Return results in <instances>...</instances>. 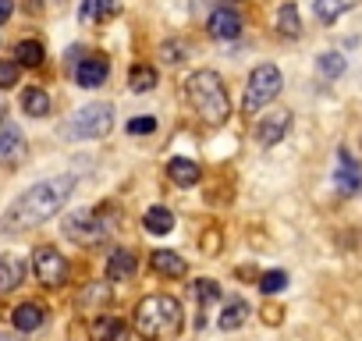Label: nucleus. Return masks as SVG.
I'll return each instance as SVG.
<instances>
[{"instance_id": "f257e3e1", "label": "nucleus", "mask_w": 362, "mask_h": 341, "mask_svg": "<svg viewBox=\"0 0 362 341\" xmlns=\"http://www.w3.org/2000/svg\"><path fill=\"white\" fill-rule=\"evenodd\" d=\"M71 192H75V175H57V178H47V182L25 189L8 207V214L0 217V231H4V235H18V231H29V228L47 224L54 214L64 210V203L71 200Z\"/></svg>"}, {"instance_id": "f03ea898", "label": "nucleus", "mask_w": 362, "mask_h": 341, "mask_svg": "<svg viewBox=\"0 0 362 341\" xmlns=\"http://www.w3.org/2000/svg\"><path fill=\"white\" fill-rule=\"evenodd\" d=\"M185 327V313L174 295H146L135 306V334L142 341H174Z\"/></svg>"}, {"instance_id": "7ed1b4c3", "label": "nucleus", "mask_w": 362, "mask_h": 341, "mask_svg": "<svg viewBox=\"0 0 362 341\" xmlns=\"http://www.w3.org/2000/svg\"><path fill=\"white\" fill-rule=\"evenodd\" d=\"M185 93L192 100V107L199 110V117L206 125H224L231 117V103H228V89L221 82L217 71L203 68V71H192L189 82H185Z\"/></svg>"}, {"instance_id": "20e7f679", "label": "nucleus", "mask_w": 362, "mask_h": 341, "mask_svg": "<svg viewBox=\"0 0 362 341\" xmlns=\"http://www.w3.org/2000/svg\"><path fill=\"white\" fill-rule=\"evenodd\" d=\"M284 89V75L274 68V64H259L252 75H249V86H245V114H259L270 100H277V93Z\"/></svg>"}, {"instance_id": "39448f33", "label": "nucleus", "mask_w": 362, "mask_h": 341, "mask_svg": "<svg viewBox=\"0 0 362 341\" xmlns=\"http://www.w3.org/2000/svg\"><path fill=\"white\" fill-rule=\"evenodd\" d=\"M110 125H114L110 103H89V107H82V110L64 125V135H71V139H100V135L110 132Z\"/></svg>"}, {"instance_id": "423d86ee", "label": "nucleus", "mask_w": 362, "mask_h": 341, "mask_svg": "<svg viewBox=\"0 0 362 341\" xmlns=\"http://www.w3.org/2000/svg\"><path fill=\"white\" fill-rule=\"evenodd\" d=\"M107 231H110V224H107V214H103V210H100V214L78 210V214H71V217L64 221V235H68L71 242H78V245H93V242H100Z\"/></svg>"}, {"instance_id": "0eeeda50", "label": "nucleus", "mask_w": 362, "mask_h": 341, "mask_svg": "<svg viewBox=\"0 0 362 341\" xmlns=\"http://www.w3.org/2000/svg\"><path fill=\"white\" fill-rule=\"evenodd\" d=\"M33 274H36L40 284L61 288V284L68 281V260H64L54 245H40V249L33 253Z\"/></svg>"}, {"instance_id": "6e6552de", "label": "nucleus", "mask_w": 362, "mask_h": 341, "mask_svg": "<svg viewBox=\"0 0 362 341\" xmlns=\"http://www.w3.org/2000/svg\"><path fill=\"white\" fill-rule=\"evenodd\" d=\"M288 128H291V110H288V107H277V110L263 114V121H259V128H256V139H259L263 146H277V142L288 135Z\"/></svg>"}, {"instance_id": "1a4fd4ad", "label": "nucleus", "mask_w": 362, "mask_h": 341, "mask_svg": "<svg viewBox=\"0 0 362 341\" xmlns=\"http://www.w3.org/2000/svg\"><path fill=\"white\" fill-rule=\"evenodd\" d=\"M107 75H110V64H107V57H100V54H89V57L78 61V68H75V82H78L82 89L103 86Z\"/></svg>"}, {"instance_id": "9d476101", "label": "nucleus", "mask_w": 362, "mask_h": 341, "mask_svg": "<svg viewBox=\"0 0 362 341\" xmlns=\"http://www.w3.org/2000/svg\"><path fill=\"white\" fill-rule=\"evenodd\" d=\"M22 281H25V260L15 256V253H4L0 256V295L15 291Z\"/></svg>"}, {"instance_id": "9b49d317", "label": "nucleus", "mask_w": 362, "mask_h": 341, "mask_svg": "<svg viewBox=\"0 0 362 341\" xmlns=\"http://www.w3.org/2000/svg\"><path fill=\"white\" fill-rule=\"evenodd\" d=\"M11 323H15V330L33 334V330H40V327L47 323V309H43L40 302H22V306H15Z\"/></svg>"}, {"instance_id": "f8f14e48", "label": "nucleus", "mask_w": 362, "mask_h": 341, "mask_svg": "<svg viewBox=\"0 0 362 341\" xmlns=\"http://www.w3.org/2000/svg\"><path fill=\"white\" fill-rule=\"evenodd\" d=\"M210 33H214L217 40H235V36H242V15L231 11V8H217V11L210 15Z\"/></svg>"}, {"instance_id": "ddd939ff", "label": "nucleus", "mask_w": 362, "mask_h": 341, "mask_svg": "<svg viewBox=\"0 0 362 341\" xmlns=\"http://www.w3.org/2000/svg\"><path fill=\"white\" fill-rule=\"evenodd\" d=\"M199 163L196 160H189V156H174L170 163H167V178L174 182V185H181V189H192L196 182H199Z\"/></svg>"}, {"instance_id": "4468645a", "label": "nucleus", "mask_w": 362, "mask_h": 341, "mask_svg": "<svg viewBox=\"0 0 362 341\" xmlns=\"http://www.w3.org/2000/svg\"><path fill=\"white\" fill-rule=\"evenodd\" d=\"M149 263H153V270L163 274V277H185V274H189L185 256H177L174 249H156V253L149 256Z\"/></svg>"}, {"instance_id": "2eb2a0df", "label": "nucleus", "mask_w": 362, "mask_h": 341, "mask_svg": "<svg viewBox=\"0 0 362 341\" xmlns=\"http://www.w3.org/2000/svg\"><path fill=\"white\" fill-rule=\"evenodd\" d=\"M135 253H128V249H114L110 256H107V281H128V277H135Z\"/></svg>"}, {"instance_id": "dca6fc26", "label": "nucleus", "mask_w": 362, "mask_h": 341, "mask_svg": "<svg viewBox=\"0 0 362 341\" xmlns=\"http://www.w3.org/2000/svg\"><path fill=\"white\" fill-rule=\"evenodd\" d=\"M89 334H93V341H124V323L117 316H110V313H100L93 320Z\"/></svg>"}, {"instance_id": "f3484780", "label": "nucleus", "mask_w": 362, "mask_h": 341, "mask_svg": "<svg viewBox=\"0 0 362 341\" xmlns=\"http://www.w3.org/2000/svg\"><path fill=\"white\" fill-rule=\"evenodd\" d=\"M22 153H25L22 132H18L15 125H4V128H0V163H11V160H18Z\"/></svg>"}, {"instance_id": "a211bd4d", "label": "nucleus", "mask_w": 362, "mask_h": 341, "mask_svg": "<svg viewBox=\"0 0 362 341\" xmlns=\"http://www.w3.org/2000/svg\"><path fill=\"white\" fill-rule=\"evenodd\" d=\"M334 182H337V189L348 192V196L362 189V170L351 163V156H348L344 149H341V170H334Z\"/></svg>"}, {"instance_id": "6ab92c4d", "label": "nucleus", "mask_w": 362, "mask_h": 341, "mask_svg": "<svg viewBox=\"0 0 362 341\" xmlns=\"http://www.w3.org/2000/svg\"><path fill=\"white\" fill-rule=\"evenodd\" d=\"M249 313H252V309H249V302H245V299H231V302L221 309L217 327H221V330H238V327L249 320Z\"/></svg>"}, {"instance_id": "aec40b11", "label": "nucleus", "mask_w": 362, "mask_h": 341, "mask_svg": "<svg viewBox=\"0 0 362 341\" xmlns=\"http://www.w3.org/2000/svg\"><path fill=\"white\" fill-rule=\"evenodd\" d=\"M355 4H358V0H316L313 11H316V18H320L323 25H334V22H337L341 15H348Z\"/></svg>"}, {"instance_id": "412c9836", "label": "nucleus", "mask_w": 362, "mask_h": 341, "mask_svg": "<svg viewBox=\"0 0 362 341\" xmlns=\"http://www.w3.org/2000/svg\"><path fill=\"white\" fill-rule=\"evenodd\" d=\"M142 228H146L149 235H170V231H174V214H170L167 207H149L146 217H142Z\"/></svg>"}, {"instance_id": "4be33fe9", "label": "nucleus", "mask_w": 362, "mask_h": 341, "mask_svg": "<svg viewBox=\"0 0 362 341\" xmlns=\"http://www.w3.org/2000/svg\"><path fill=\"white\" fill-rule=\"evenodd\" d=\"M43 57H47V50H43V43H36V40H22V43L15 47V64H18V68H40Z\"/></svg>"}, {"instance_id": "5701e85b", "label": "nucleus", "mask_w": 362, "mask_h": 341, "mask_svg": "<svg viewBox=\"0 0 362 341\" xmlns=\"http://www.w3.org/2000/svg\"><path fill=\"white\" fill-rule=\"evenodd\" d=\"M22 110H25L29 117H47V114H50V96H47L40 86H29V89L22 93Z\"/></svg>"}, {"instance_id": "b1692460", "label": "nucleus", "mask_w": 362, "mask_h": 341, "mask_svg": "<svg viewBox=\"0 0 362 341\" xmlns=\"http://www.w3.org/2000/svg\"><path fill=\"white\" fill-rule=\"evenodd\" d=\"M121 8H117V0H86L82 4V18L86 22H107V18H114Z\"/></svg>"}, {"instance_id": "393cba45", "label": "nucleus", "mask_w": 362, "mask_h": 341, "mask_svg": "<svg viewBox=\"0 0 362 341\" xmlns=\"http://www.w3.org/2000/svg\"><path fill=\"white\" fill-rule=\"evenodd\" d=\"M277 29H281V36H288V40L302 36V25H298V8H295V4H284V8L277 11Z\"/></svg>"}, {"instance_id": "a878e982", "label": "nucleus", "mask_w": 362, "mask_h": 341, "mask_svg": "<svg viewBox=\"0 0 362 341\" xmlns=\"http://www.w3.org/2000/svg\"><path fill=\"white\" fill-rule=\"evenodd\" d=\"M153 86H156V68L139 64V68L128 71V89H132V93H149Z\"/></svg>"}, {"instance_id": "bb28decb", "label": "nucleus", "mask_w": 362, "mask_h": 341, "mask_svg": "<svg viewBox=\"0 0 362 341\" xmlns=\"http://www.w3.org/2000/svg\"><path fill=\"white\" fill-rule=\"evenodd\" d=\"M288 288V274L284 270H267L263 277H259V291L263 295H277V291H284Z\"/></svg>"}, {"instance_id": "cd10ccee", "label": "nucleus", "mask_w": 362, "mask_h": 341, "mask_svg": "<svg viewBox=\"0 0 362 341\" xmlns=\"http://www.w3.org/2000/svg\"><path fill=\"white\" fill-rule=\"evenodd\" d=\"M316 68H320L323 79H337V75H344V57H341V54H323V57L316 61Z\"/></svg>"}, {"instance_id": "c85d7f7f", "label": "nucleus", "mask_w": 362, "mask_h": 341, "mask_svg": "<svg viewBox=\"0 0 362 341\" xmlns=\"http://www.w3.org/2000/svg\"><path fill=\"white\" fill-rule=\"evenodd\" d=\"M196 295H199V302H203V309L210 306V302H221V284L217 281H196Z\"/></svg>"}, {"instance_id": "c756f323", "label": "nucleus", "mask_w": 362, "mask_h": 341, "mask_svg": "<svg viewBox=\"0 0 362 341\" xmlns=\"http://www.w3.org/2000/svg\"><path fill=\"white\" fill-rule=\"evenodd\" d=\"M160 54H163V61H167V64H177V61H185L189 47H185V43H177V40H167Z\"/></svg>"}, {"instance_id": "7c9ffc66", "label": "nucleus", "mask_w": 362, "mask_h": 341, "mask_svg": "<svg viewBox=\"0 0 362 341\" xmlns=\"http://www.w3.org/2000/svg\"><path fill=\"white\" fill-rule=\"evenodd\" d=\"M18 64L15 61H0V89H11V86H18Z\"/></svg>"}, {"instance_id": "2f4dec72", "label": "nucleus", "mask_w": 362, "mask_h": 341, "mask_svg": "<svg viewBox=\"0 0 362 341\" xmlns=\"http://www.w3.org/2000/svg\"><path fill=\"white\" fill-rule=\"evenodd\" d=\"M78 302H82V306H89V302H96V306H107V302H110V288H107V284H93V288H89V291H86Z\"/></svg>"}, {"instance_id": "473e14b6", "label": "nucleus", "mask_w": 362, "mask_h": 341, "mask_svg": "<svg viewBox=\"0 0 362 341\" xmlns=\"http://www.w3.org/2000/svg\"><path fill=\"white\" fill-rule=\"evenodd\" d=\"M124 128H128V135H149V132H156V121L153 117H132Z\"/></svg>"}, {"instance_id": "72a5a7b5", "label": "nucleus", "mask_w": 362, "mask_h": 341, "mask_svg": "<svg viewBox=\"0 0 362 341\" xmlns=\"http://www.w3.org/2000/svg\"><path fill=\"white\" fill-rule=\"evenodd\" d=\"M11 11H15V0H0V25L11 18Z\"/></svg>"}, {"instance_id": "f704fd0d", "label": "nucleus", "mask_w": 362, "mask_h": 341, "mask_svg": "<svg viewBox=\"0 0 362 341\" xmlns=\"http://www.w3.org/2000/svg\"><path fill=\"white\" fill-rule=\"evenodd\" d=\"M0 121H4V103H0Z\"/></svg>"}, {"instance_id": "c9c22d12", "label": "nucleus", "mask_w": 362, "mask_h": 341, "mask_svg": "<svg viewBox=\"0 0 362 341\" xmlns=\"http://www.w3.org/2000/svg\"><path fill=\"white\" fill-rule=\"evenodd\" d=\"M0 341H11V337H0Z\"/></svg>"}]
</instances>
